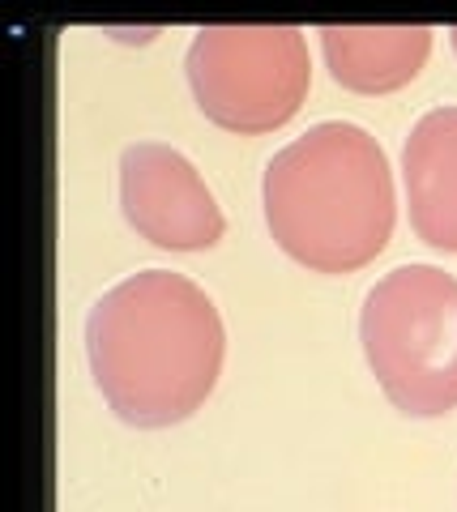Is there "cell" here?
Returning a JSON list of instances; mask_svg holds the SVG:
<instances>
[{
	"label": "cell",
	"instance_id": "cell-1",
	"mask_svg": "<svg viewBox=\"0 0 457 512\" xmlns=\"http://www.w3.org/2000/svg\"><path fill=\"white\" fill-rule=\"evenodd\" d=\"M86 363L120 423H184L218 384L223 320L197 282L171 269H141L94 299Z\"/></svg>",
	"mask_w": 457,
	"mask_h": 512
},
{
	"label": "cell",
	"instance_id": "cell-5",
	"mask_svg": "<svg viewBox=\"0 0 457 512\" xmlns=\"http://www.w3.org/2000/svg\"><path fill=\"white\" fill-rule=\"evenodd\" d=\"M120 210L146 244L163 252H201L223 239V214L206 180L180 150L133 141L120 154Z\"/></svg>",
	"mask_w": 457,
	"mask_h": 512
},
{
	"label": "cell",
	"instance_id": "cell-7",
	"mask_svg": "<svg viewBox=\"0 0 457 512\" xmlns=\"http://www.w3.org/2000/svg\"><path fill=\"white\" fill-rule=\"evenodd\" d=\"M317 35L334 82L355 94H389L415 82L432 52L428 26H321Z\"/></svg>",
	"mask_w": 457,
	"mask_h": 512
},
{
	"label": "cell",
	"instance_id": "cell-8",
	"mask_svg": "<svg viewBox=\"0 0 457 512\" xmlns=\"http://www.w3.org/2000/svg\"><path fill=\"white\" fill-rule=\"evenodd\" d=\"M449 35H453V52H457V26H453V30H449Z\"/></svg>",
	"mask_w": 457,
	"mask_h": 512
},
{
	"label": "cell",
	"instance_id": "cell-4",
	"mask_svg": "<svg viewBox=\"0 0 457 512\" xmlns=\"http://www.w3.org/2000/svg\"><path fill=\"white\" fill-rule=\"evenodd\" d=\"M201 116L261 137L287 124L312 82L308 39L295 26H201L184 56Z\"/></svg>",
	"mask_w": 457,
	"mask_h": 512
},
{
	"label": "cell",
	"instance_id": "cell-3",
	"mask_svg": "<svg viewBox=\"0 0 457 512\" xmlns=\"http://www.w3.org/2000/svg\"><path fill=\"white\" fill-rule=\"evenodd\" d=\"M359 342L393 410L440 419L457 410V278L398 265L364 295Z\"/></svg>",
	"mask_w": 457,
	"mask_h": 512
},
{
	"label": "cell",
	"instance_id": "cell-6",
	"mask_svg": "<svg viewBox=\"0 0 457 512\" xmlns=\"http://www.w3.org/2000/svg\"><path fill=\"white\" fill-rule=\"evenodd\" d=\"M411 227L428 248L457 252V107L419 116L402 150Z\"/></svg>",
	"mask_w": 457,
	"mask_h": 512
},
{
	"label": "cell",
	"instance_id": "cell-2",
	"mask_svg": "<svg viewBox=\"0 0 457 512\" xmlns=\"http://www.w3.org/2000/svg\"><path fill=\"white\" fill-rule=\"evenodd\" d=\"M265 227L312 274H355L393 235V175L381 141L359 124L325 120L282 146L261 180Z\"/></svg>",
	"mask_w": 457,
	"mask_h": 512
}]
</instances>
